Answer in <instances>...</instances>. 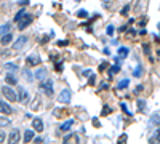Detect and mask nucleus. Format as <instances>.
I'll return each instance as SVG.
<instances>
[{"instance_id":"0eeeda50","label":"nucleus","mask_w":160,"mask_h":144,"mask_svg":"<svg viewBox=\"0 0 160 144\" xmlns=\"http://www.w3.org/2000/svg\"><path fill=\"white\" fill-rule=\"evenodd\" d=\"M32 128L35 130V132H43V122H42V119H38V117H35V119L32 120Z\"/></svg>"},{"instance_id":"dca6fc26","label":"nucleus","mask_w":160,"mask_h":144,"mask_svg":"<svg viewBox=\"0 0 160 144\" xmlns=\"http://www.w3.org/2000/svg\"><path fill=\"white\" fill-rule=\"evenodd\" d=\"M5 80H7V83H10V85H16V83H18V80H16V77L13 75V74H7V77H5Z\"/></svg>"},{"instance_id":"c85d7f7f","label":"nucleus","mask_w":160,"mask_h":144,"mask_svg":"<svg viewBox=\"0 0 160 144\" xmlns=\"http://www.w3.org/2000/svg\"><path fill=\"white\" fill-rule=\"evenodd\" d=\"M34 102H35V104H34V106H32V109H34V111H35V109H38V102H40V98H38V96H37V98H35V101H34Z\"/></svg>"},{"instance_id":"39448f33","label":"nucleus","mask_w":160,"mask_h":144,"mask_svg":"<svg viewBox=\"0 0 160 144\" xmlns=\"http://www.w3.org/2000/svg\"><path fill=\"white\" fill-rule=\"evenodd\" d=\"M58 101H59V102H64V104L71 102V91H69V90H64V91H61L59 96H58Z\"/></svg>"},{"instance_id":"6e6552de","label":"nucleus","mask_w":160,"mask_h":144,"mask_svg":"<svg viewBox=\"0 0 160 144\" xmlns=\"http://www.w3.org/2000/svg\"><path fill=\"white\" fill-rule=\"evenodd\" d=\"M26 62H28V66H38L40 64V58H38V55H31L28 59H26Z\"/></svg>"},{"instance_id":"2f4dec72","label":"nucleus","mask_w":160,"mask_h":144,"mask_svg":"<svg viewBox=\"0 0 160 144\" xmlns=\"http://www.w3.org/2000/svg\"><path fill=\"white\" fill-rule=\"evenodd\" d=\"M106 32H108L109 35H112V34H114V27H112V26H109V27H108V31H106Z\"/></svg>"},{"instance_id":"7ed1b4c3","label":"nucleus","mask_w":160,"mask_h":144,"mask_svg":"<svg viewBox=\"0 0 160 144\" xmlns=\"http://www.w3.org/2000/svg\"><path fill=\"white\" fill-rule=\"evenodd\" d=\"M2 93H3V96H5L10 102H15V101L18 99L16 93H15V91H13L10 87H3V88H2Z\"/></svg>"},{"instance_id":"c9c22d12","label":"nucleus","mask_w":160,"mask_h":144,"mask_svg":"<svg viewBox=\"0 0 160 144\" xmlns=\"http://www.w3.org/2000/svg\"><path fill=\"white\" fill-rule=\"evenodd\" d=\"M128 8H130V7H125V8L122 10V15H127V13H128Z\"/></svg>"},{"instance_id":"4468645a","label":"nucleus","mask_w":160,"mask_h":144,"mask_svg":"<svg viewBox=\"0 0 160 144\" xmlns=\"http://www.w3.org/2000/svg\"><path fill=\"white\" fill-rule=\"evenodd\" d=\"M34 139V132L32 130H26V133H24V142H31Z\"/></svg>"},{"instance_id":"ddd939ff","label":"nucleus","mask_w":160,"mask_h":144,"mask_svg":"<svg viewBox=\"0 0 160 144\" xmlns=\"http://www.w3.org/2000/svg\"><path fill=\"white\" fill-rule=\"evenodd\" d=\"M72 125H74V120L71 119V120H68V122H64V123L61 125V128H59V130H61V132H69Z\"/></svg>"},{"instance_id":"a211bd4d","label":"nucleus","mask_w":160,"mask_h":144,"mask_svg":"<svg viewBox=\"0 0 160 144\" xmlns=\"http://www.w3.org/2000/svg\"><path fill=\"white\" fill-rule=\"evenodd\" d=\"M5 69H7L8 72H16V71H18V66H16V64H13V62H7V64H5Z\"/></svg>"},{"instance_id":"b1692460","label":"nucleus","mask_w":160,"mask_h":144,"mask_svg":"<svg viewBox=\"0 0 160 144\" xmlns=\"http://www.w3.org/2000/svg\"><path fill=\"white\" fill-rule=\"evenodd\" d=\"M118 69H120V67L117 66V64H115V66H112V67H111V71H109V77H112L114 74H117V72H118Z\"/></svg>"},{"instance_id":"393cba45","label":"nucleus","mask_w":160,"mask_h":144,"mask_svg":"<svg viewBox=\"0 0 160 144\" xmlns=\"http://www.w3.org/2000/svg\"><path fill=\"white\" fill-rule=\"evenodd\" d=\"M77 16H78V18H87L88 13H87L85 10H78V11H77Z\"/></svg>"},{"instance_id":"cd10ccee","label":"nucleus","mask_w":160,"mask_h":144,"mask_svg":"<svg viewBox=\"0 0 160 144\" xmlns=\"http://www.w3.org/2000/svg\"><path fill=\"white\" fill-rule=\"evenodd\" d=\"M120 107H122V111H123L125 114H128V115H130V111H128V107H127V104H125V102L120 104Z\"/></svg>"},{"instance_id":"f03ea898","label":"nucleus","mask_w":160,"mask_h":144,"mask_svg":"<svg viewBox=\"0 0 160 144\" xmlns=\"http://www.w3.org/2000/svg\"><path fill=\"white\" fill-rule=\"evenodd\" d=\"M40 90L47 93V96H53V82L50 78H43L42 83H40Z\"/></svg>"},{"instance_id":"a878e982","label":"nucleus","mask_w":160,"mask_h":144,"mask_svg":"<svg viewBox=\"0 0 160 144\" xmlns=\"http://www.w3.org/2000/svg\"><path fill=\"white\" fill-rule=\"evenodd\" d=\"M22 74H24V77H26V80H29V82H32V75H31V72H29L28 69H26V71H24Z\"/></svg>"},{"instance_id":"473e14b6","label":"nucleus","mask_w":160,"mask_h":144,"mask_svg":"<svg viewBox=\"0 0 160 144\" xmlns=\"http://www.w3.org/2000/svg\"><path fill=\"white\" fill-rule=\"evenodd\" d=\"M3 141H5V133L0 132V142H3Z\"/></svg>"},{"instance_id":"9d476101","label":"nucleus","mask_w":160,"mask_h":144,"mask_svg":"<svg viewBox=\"0 0 160 144\" xmlns=\"http://www.w3.org/2000/svg\"><path fill=\"white\" fill-rule=\"evenodd\" d=\"M64 142L66 144H75V142H78V135H75V133H72V135H68L64 138Z\"/></svg>"},{"instance_id":"72a5a7b5","label":"nucleus","mask_w":160,"mask_h":144,"mask_svg":"<svg viewBox=\"0 0 160 144\" xmlns=\"http://www.w3.org/2000/svg\"><path fill=\"white\" fill-rule=\"evenodd\" d=\"M141 91H142V85H138V87H136V91H135V93H141Z\"/></svg>"},{"instance_id":"bb28decb","label":"nucleus","mask_w":160,"mask_h":144,"mask_svg":"<svg viewBox=\"0 0 160 144\" xmlns=\"http://www.w3.org/2000/svg\"><path fill=\"white\" fill-rule=\"evenodd\" d=\"M144 104H146V102H144V101H142V99H139V101H138V109H139V111H141V112H142V111H144Z\"/></svg>"},{"instance_id":"e433bc0d","label":"nucleus","mask_w":160,"mask_h":144,"mask_svg":"<svg viewBox=\"0 0 160 144\" xmlns=\"http://www.w3.org/2000/svg\"><path fill=\"white\" fill-rule=\"evenodd\" d=\"M108 112H111V107H104V111H102V114H108Z\"/></svg>"},{"instance_id":"20e7f679","label":"nucleus","mask_w":160,"mask_h":144,"mask_svg":"<svg viewBox=\"0 0 160 144\" xmlns=\"http://www.w3.org/2000/svg\"><path fill=\"white\" fill-rule=\"evenodd\" d=\"M16 96H18L19 102H24V104H26V102L29 101V93H28V91H26L22 87H19V88H18V95H16Z\"/></svg>"},{"instance_id":"423d86ee","label":"nucleus","mask_w":160,"mask_h":144,"mask_svg":"<svg viewBox=\"0 0 160 144\" xmlns=\"http://www.w3.org/2000/svg\"><path fill=\"white\" fill-rule=\"evenodd\" d=\"M19 139H21L19 130H13V132L10 133V136H8V142L10 144H16V142H19Z\"/></svg>"},{"instance_id":"4c0bfd02","label":"nucleus","mask_w":160,"mask_h":144,"mask_svg":"<svg viewBox=\"0 0 160 144\" xmlns=\"http://www.w3.org/2000/svg\"><path fill=\"white\" fill-rule=\"evenodd\" d=\"M158 32H160V24H158Z\"/></svg>"},{"instance_id":"aec40b11","label":"nucleus","mask_w":160,"mask_h":144,"mask_svg":"<svg viewBox=\"0 0 160 144\" xmlns=\"http://www.w3.org/2000/svg\"><path fill=\"white\" fill-rule=\"evenodd\" d=\"M11 34H5V35H2V40H0V42H2V45H8L10 42H11Z\"/></svg>"},{"instance_id":"412c9836","label":"nucleus","mask_w":160,"mask_h":144,"mask_svg":"<svg viewBox=\"0 0 160 144\" xmlns=\"http://www.w3.org/2000/svg\"><path fill=\"white\" fill-rule=\"evenodd\" d=\"M5 34H10V26L8 24H3L0 27V35H5Z\"/></svg>"},{"instance_id":"f704fd0d","label":"nucleus","mask_w":160,"mask_h":144,"mask_svg":"<svg viewBox=\"0 0 160 144\" xmlns=\"http://www.w3.org/2000/svg\"><path fill=\"white\" fill-rule=\"evenodd\" d=\"M34 142H35V144H40V142H43V139H42V138H35Z\"/></svg>"},{"instance_id":"6ab92c4d","label":"nucleus","mask_w":160,"mask_h":144,"mask_svg":"<svg viewBox=\"0 0 160 144\" xmlns=\"http://www.w3.org/2000/svg\"><path fill=\"white\" fill-rule=\"evenodd\" d=\"M149 123H151V125H160V115H158V114H154V115L151 117Z\"/></svg>"},{"instance_id":"7c9ffc66","label":"nucleus","mask_w":160,"mask_h":144,"mask_svg":"<svg viewBox=\"0 0 160 144\" xmlns=\"http://www.w3.org/2000/svg\"><path fill=\"white\" fill-rule=\"evenodd\" d=\"M141 72H142V69H141V66H139V67L135 71V77H139V75H141Z\"/></svg>"},{"instance_id":"f3484780","label":"nucleus","mask_w":160,"mask_h":144,"mask_svg":"<svg viewBox=\"0 0 160 144\" xmlns=\"http://www.w3.org/2000/svg\"><path fill=\"white\" fill-rule=\"evenodd\" d=\"M149 142H152V144H155V142H160V127L155 130V135L149 139Z\"/></svg>"},{"instance_id":"9b49d317","label":"nucleus","mask_w":160,"mask_h":144,"mask_svg":"<svg viewBox=\"0 0 160 144\" xmlns=\"http://www.w3.org/2000/svg\"><path fill=\"white\" fill-rule=\"evenodd\" d=\"M26 40H28L26 37H19L18 42H15V45H13V50H21V48L26 45Z\"/></svg>"},{"instance_id":"1a4fd4ad","label":"nucleus","mask_w":160,"mask_h":144,"mask_svg":"<svg viewBox=\"0 0 160 144\" xmlns=\"http://www.w3.org/2000/svg\"><path fill=\"white\" fill-rule=\"evenodd\" d=\"M0 112H2L3 115H10L13 111H11V107L8 106L7 102H3V101H0Z\"/></svg>"},{"instance_id":"2eb2a0df","label":"nucleus","mask_w":160,"mask_h":144,"mask_svg":"<svg viewBox=\"0 0 160 144\" xmlns=\"http://www.w3.org/2000/svg\"><path fill=\"white\" fill-rule=\"evenodd\" d=\"M45 77H47V69H43V67L35 72V78H38V80H43Z\"/></svg>"},{"instance_id":"4be33fe9","label":"nucleus","mask_w":160,"mask_h":144,"mask_svg":"<svg viewBox=\"0 0 160 144\" xmlns=\"http://www.w3.org/2000/svg\"><path fill=\"white\" fill-rule=\"evenodd\" d=\"M10 125V119L7 117H0V127H8Z\"/></svg>"},{"instance_id":"5701e85b","label":"nucleus","mask_w":160,"mask_h":144,"mask_svg":"<svg viewBox=\"0 0 160 144\" xmlns=\"http://www.w3.org/2000/svg\"><path fill=\"white\" fill-rule=\"evenodd\" d=\"M128 83H130V82H128V78H123V80H120V82H118V88H120V90H122V88H127Z\"/></svg>"},{"instance_id":"c756f323","label":"nucleus","mask_w":160,"mask_h":144,"mask_svg":"<svg viewBox=\"0 0 160 144\" xmlns=\"http://www.w3.org/2000/svg\"><path fill=\"white\" fill-rule=\"evenodd\" d=\"M127 139H128V136L127 135H122V136L118 138V142H127Z\"/></svg>"},{"instance_id":"f8f14e48","label":"nucleus","mask_w":160,"mask_h":144,"mask_svg":"<svg viewBox=\"0 0 160 144\" xmlns=\"http://www.w3.org/2000/svg\"><path fill=\"white\" fill-rule=\"evenodd\" d=\"M117 53H118V58H120V59H125V58L128 56V53H130V50H128L127 47H120Z\"/></svg>"},{"instance_id":"f257e3e1","label":"nucleus","mask_w":160,"mask_h":144,"mask_svg":"<svg viewBox=\"0 0 160 144\" xmlns=\"http://www.w3.org/2000/svg\"><path fill=\"white\" fill-rule=\"evenodd\" d=\"M15 21L18 22V29H26L28 26L32 22V16L26 11H19L18 15L15 16Z\"/></svg>"}]
</instances>
